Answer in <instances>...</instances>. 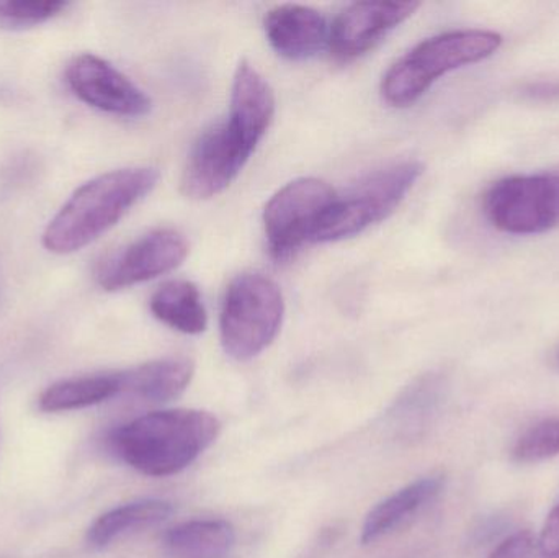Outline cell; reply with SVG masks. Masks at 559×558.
Segmentation results:
<instances>
[{"label": "cell", "instance_id": "8fae6325", "mask_svg": "<svg viewBox=\"0 0 559 558\" xmlns=\"http://www.w3.org/2000/svg\"><path fill=\"white\" fill-rule=\"evenodd\" d=\"M419 2H355L335 19L329 48L337 61L348 62L373 49L388 33L414 15Z\"/></svg>", "mask_w": 559, "mask_h": 558}, {"label": "cell", "instance_id": "4fadbf2b", "mask_svg": "<svg viewBox=\"0 0 559 558\" xmlns=\"http://www.w3.org/2000/svg\"><path fill=\"white\" fill-rule=\"evenodd\" d=\"M192 360L182 357L153 360L134 369L118 372L120 395L131 396L141 402L164 403L177 399L192 382Z\"/></svg>", "mask_w": 559, "mask_h": 558}, {"label": "cell", "instance_id": "ba28073f", "mask_svg": "<svg viewBox=\"0 0 559 558\" xmlns=\"http://www.w3.org/2000/svg\"><path fill=\"white\" fill-rule=\"evenodd\" d=\"M337 193L324 180L301 177L278 190L264 212L269 251L277 261L292 258L316 231Z\"/></svg>", "mask_w": 559, "mask_h": 558}, {"label": "cell", "instance_id": "5b68a950", "mask_svg": "<svg viewBox=\"0 0 559 558\" xmlns=\"http://www.w3.org/2000/svg\"><path fill=\"white\" fill-rule=\"evenodd\" d=\"M285 301L272 278L238 275L229 284L219 317L223 349L236 360H251L264 353L282 328Z\"/></svg>", "mask_w": 559, "mask_h": 558}, {"label": "cell", "instance_id": "5bb4252c", "mask_svg": "<svg viewBox=\"0 0 559 558\" xmlns=\"http://www.w3.org/2000/svg\"><path fill=\"white\" fill-rule=\"evenodd\" d=\"M443 485H445V480L440 475L420 478L378 503L365 520L364 530H361V544L367 546L396 530L407 518L413 517L417 511L427 507L430 501L436 500L442 491Z\"/></svg>", "mask_w": 559, "mask_h": 558}, {"label": "cell", "instance_id": "2e32d148", "mask_svg": "<svg viewBox=\"0 0 559 558\" xmlns=\"http://www.w3.org/2000/svg\"><path fill=\"white\" fill-rule=\"evenodd\" d=\"M235 541V527L228 521L193 520L167 531L163 544L174 558H222Z\"/></svg>", "mask_w": 559, "mask_h": 558}, {"label": "cell", "instance_id": "ac0fdd59", "mask_svg": "<svg viewBox=\"0 0 559 558\" xmlns=\"http://www.w3.org/2000/svg\"><path fill=\"white\" fill-rule=\"evenodd\" d=\"M120 395V376L97 373V376L74 377L59 380L43 390L38 409L43 413H66L88 408Z\"/></svg>", "mask_w": 559, "mask_h": 558}, {"label": "cell", "instance_id": "cb8c5ba5", "mask_svg": "<svg viewBox=\"0 0 559 558\" xmlns=\"http://www.w3.org/2000/svg\"><path fill=\"white\" fill-rule=\"evenodd\" d=\"M555 366H557V369L559 370V347L557 353H555Z\"/></svg>", "mask_w": 559, "mask_h": 558}, {"label": "cell", "instance_id": "9a60e30c", "mask_svg": "<svg viewBox=\"0 0 559 558\" xmlns=\"http://www.w3.org/2000/svg\"><path fill=\"white\" fill-rule=\"evenodd\" d=\"M173 511V504L164 500H140L121 504L102 514L88 527V546L94 549H104L121 537L164 523Z\"/></svg>", "mask_w": 559, "mask_h": 558}, {"label": "cell", "instance_id": "e0dca14e", "mask_svg": "<svg viewBox=\"0 0 559 558\" xmlns=\"http://www.w3.org/2000/svg\"><path fill=\"white\" fill-rule=\"evenodd\" d=\"M151 311L160 323L183 334H202L209 327V314L197 285L170 281L160 285L150 301Z\"/></svg>", "mask_w": 559, "mask_h": 558}, {"label": "cell", "instance_id": "44dd1931", "mask_svg": "<svg viewBox=\"0 0 559 558\" xmlns=\"http://www.w3.org/2000/svg\"><path fill=\"white\" fill-rule=\"evenodd\" d=\"M537 541L531 531H521L499 544L488 558H531Z\"/></svg>", "mask_w": 559, "mask_h": 558}, {"label": "cell", "instance_id": "8992f818", "mask_svg": "<svg viewBox=\"0 0 559 558\" xmlns=\"http://www.w3.org/2000/svg\"><path fill=\"white\" fill-rule=\"evenodd\" d=\"M423 173V164L404 161L358 180L345 195L335 197L314 241H342L383 222L396 212Z\"/></svg>", "mask_w": 559, "mask_h": 558}, {"label": "cell", "instance_id": "6da1fadb", "mask_svg": "<svg viewBox=\"0 0 559 558\" xmlns=\"http://www.w3.org/2000/svg\"><path fill=\"white\" fill-rule=\"evenodd\" d=\"M275 115V95L267 79L248 61L236 69L228 121L206 131L192 147L182 174V192L209 200L225 192L262 138Z\"/></svg>", "mask_w": 559, "mask_h": 558}, {"label": "cell", "instance_id": "30bf717a", "mask_svg": "<svg viewBox=\"0 0 559 558\" xmlns=\"http://www.w3.org/2000/svg\"><path fill=\"white\" fill-rule=\"evenodd\" d=\"M72 94L88 107L118 117H144L153 102L123 72L95 55H79L66 68Z\"/></svg>", "mask_w": 559, "mask_h": 558}, {"label": "cell", "instance_id": "7a4b0ae2", "mask_svg": "<svg viewBox=\"0 0 559 558\" xmlns=\"http://www.w3.org/2000/svg\"><path fill=\"white\" fill-rule=\"evenodd\" d=\"M222 431L216 416L200 409H166L124 423L108 436L111 452L147 477H170L197 461Z\"/></svg>", "mask_w": 559, "mask_h": 558}, {"label": "cell", "instance_id": "52a82bcc", "mask_svg": "<svg viewBox=\"0 0 559 558\" xmlns=\"http://www.w3.org/2000/svg\"><path fill=\"white\" fill-rule=\"evenodd\" d=\"M486 219L508 235H542L559 226V174L498 180L483 197Z\"/></svg>", "mask_w": 559, "mask_h": 558}, {"label": "cell", "instance_id": "277c9868", "mask_svg": "<svg viewBox=\"0 0 559 558\" xmlns=\"http://www.w3.org/2000/svg\"><path fill=\"white\" fill-rule=\"evenodd\" d=\"M501 45L502 36L491 29H455L424 39L388 69L381 95L391 107H409L440 78L489 58Z\"/></svg>", "mask_w": 559, "mask_h": 558}, {"label": "cell", "instance_id": "7402d4cb", "mask_svg": "<svg viewBox=\"0 0 559 558\" xmlns=\"http://www.w3.org/2000/svg\"><path fill=\"white\" fill-rule=\"evenodd\" d=\"M542 553L548 557L559 556V504L547 518L540 541H538Z\"/></svg>", "mask_w": 559, "mask_h": 558}, {"label": "cell", "instance_id": "ffe728a7", "mask_svg": "<svg viewBox=\"0 0 559 558\" xmlns=\"http://www.w3.org/2000/svg\"><path fill=\"white\" fill-rule=\"evenodd\" d=\"M559 455V418L532 426L515 442L512 458L519 464H538Z\"/></svg>", "mask_w": 559, "mask_h": 558}, {"label": "cell", "instance_id": "9c48e42d", "mask_svg": "<svg viewBox=\"0 0 559 558\" xmlns=\"http://www.w3.org/2000/svg\"><path fill=\"white\" fill-rule=\"evenodd\" d=\"M189 242L176 229H156L108 256L97 271L104 290L117 292L153 281L186 261Z\"/></svg>", "mask_w": 559, "mask_h": 558}, {"label": "cell", "instance_id": "7c38bea8", "mask_svg": "<svg viewBox=\"0 0 559 558\" xmlns=\"http://www.w3.org/2000/svg\"><path fill=\"white\" fill-rule=\"evenodd\" d=\"M264 26L272 48L292 61H305L318 55L329 45L331 35L321 12L298 3H285L269 10Z\"/></svg>", "mask_w": 559, "mask_h": 558}, {"label": "cell", "instance_id": "3957f363", "mask_svg": "<svg viewBox=\"0 0 559 558\" xmlns=\"http://www.w3.org/2000/svg\"><path fill=\"white\" fill-rule=\"evenodd\" d=\"M153 167L110 170L82 183L52 216L43 246L52 254H72L97 241L156 187Z\"/></svg>", "mask_w": 559, "mask_h": 558}, {"label": "cell", "instance_id": "603a6c76", "mask_svg": "<svg viewBox=\"0 0 559 558\" xmlns=\"http://www.w3.org/2000/svg\"><path fill=\"white\" fill-rule=\"evenodd\" d=\"M522 95L532 102H559V81L531 82L522 88Z\"/></svg>", "mask_w": 559, "mask_h": 558}, {"label": "cell", "instance_id": "d6986e66", "mask_svg": "<svg viewBox=\"0 0 559 558\" xmlns=\"http://www.w3.org/2000/svg\"><path fill=\"white\" fill-rule=\"evenodd\" d=\"M68 0H0V29L23 32L61 15Z\"/></svg>", "mask_w": 559, "mask_h": 558}]
</instances>
